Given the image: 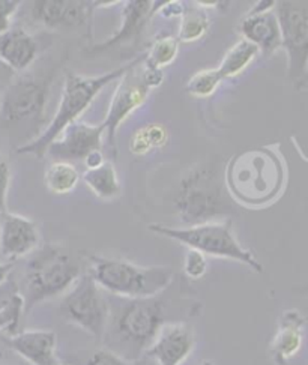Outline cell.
<instances>
[{
  "label": "cell",
  "mask_w": 308,
  "mask_h": 365,
  "mask_svg": "<svg viewBox=\"0 0 308 365\" xmlns=\"http://www.w3.org/2000/svg\"><path fill=\"white\" fill-rule=\"evenodd\" d=\"M222 83L221 76L218 74L217 68H206L202 69V71L195 73L190 81L187 83V92L192 96L197 98H207L220 88V84Z\"/></svg>",
  "instance_id": "cell-28"
},
{
  "label": "cell",
  "mask_w": 308,
  "mask_h": 365,
  "mask_svg": "<svg viewBox=\"0 0 308 365\" xmlns=\"http://www.w3.org/2000/svg\"><path fill=\"white\" fill-rule=\"evenodd\" d=\"M86 365H127V362L120 359L113 352H110L108 349H104L93 354V356L88 361Z\"/></svg>",
  "instance_id": "cell-33"
},
{
  "label": "cell",
  "mask_w": 308,
  "mask_h": 365,
  "mask_svg": "<svg viewBox=\"0 0 308 365\" xmlns=\"http://www.w3.org/2000/svg\"><path fill=\"white\" fill-rule=\"evenodd\" d=\"M197 5V4H194ZM209 31V17L205 8L197 6H185L184 14L180 17L178 41L184 44H191L202 39Z\"/></svg>",
  "instance_id": "cell-26"
},
{
  "label": "cell",
  "mask_w": 308,
  "mask_h": 365,
  "mask_svg": "<svg viewBox=\"0 0 308 365\" xmlns=\"http://www.w3.org/2000/svg\"><path fill=\"white\" fill-rule=\"evenodd\" d=\"M38 56L35 38L23 27H11L0 35V62L12 73H24Z\"/></svg>",
  "instance_id": "cell-19"
},
{
  "label": "cell",
  "mask_w": 308,
  "mask_h": 365,
  "mask_svg": "<svg viewBox=\"0 0 308 365\" xmlns=\"http://www.w3.org/2000/svg\"><path fill=\"white\" fill-rule=\"evenodd\" d=\"M104 134L103 125H89L77 120L66 126L48 146L47 153L56 161L71 163L74 160H85L89 153L101 150Z\"/></svg>",
  "instance_id": "cell-12"
},
{
  "label": "cell",
  "mask_w": 308,
  "mask_h": 365,
  "mask_svg": "<svg viewBox=\"0 0 308 365\" xmlns=\"http://www.w3.org/2000/svg\"><path fill=\"white\" fill-rule=\"evenodd\" d=\"M143 58H137L131 62V66L118 81V86L111 96V101L107 110V116L101 123L107 135V142L113 149L115 158L116 153V133L119 126L127 120L137 108L142 107L149 96V89L142 80L138 71V63H142Z\"/></svg>",
  "instance_id": "cell-11"
},
{
  "label": "cell",
  "mask_w": 308,
  "mask_h": 365,
  "mask_svg": "<svg viewBox=\"0 0 308 365\" xmlns=\"http://www.w3.org/2000/svg\"><path fill=\"white\" fill-rule=\"evenodd\" d=\"M12 271V263H0V284L5 283Z\"/></svg>",
  "instance_id": "cell-36"
},
{
  "label": "cell",
  "mask_w": 308,
  "mask_h": 365,
  "mask_svg": "<svg viewBox=\"0 0 308 365\" xmlns=\"http://www.w3.org/2000/svg\"><path fill=\"white\" fill-rule=\"evenodd\" d=\"M259 54L260 51L256 46H253L245 39H240L235 46L229 48L226 54H224L217 71L221 76L222 81L227 78H235L242 74L245 69L256 61Z\"/></svg>",
  "instance_id": "cell-23"
},
{
  "label": "cell",
  "mask_w": 308,
  "mask_h": 365,
  "mask_svg": "<svg viewBox=\"0 0 308 365\" xmlns=\"http://www.w3.org/2000/svg\"><path fill=\"white\" fill-rule=\"evenodd\" d=\"M0 96H2V95H0Z\"/></svg>",
  "instance_id": "cell-39"
},
{
  "label": "cell",
  "mask_w": 308,
  "mask_h": 365,
  "mask_svg": "<svg viewBox=\"0 0 308 365\" xmlns=\"http://www.w3.org/2000/svg\"><path fill=\"white\" fill-rule=\"evenodd\" d=\"M184 11H185L184 4L176 2V0H173V2H161V6H158V12L165 19L182 17Z\"/></svg>",
  "instance_id": "cell-34"
},
{
  "label": "cell",
  "mask_w": 308,
  "mask_h": 365,
  "mask_svg": "<svg viewBox=\"0 0 308 365\" xmlns=\"http://www.w3.org/2000/svg\"><path fill=\"white\" fill-rule=\"evenodd\" d=\"M24 312V297L16 282L8 278L0 284V334L6 339L19 334L20 319Z\"/></svg>",
  "instance_id": "cell-21"
},
{
  "label": "cell",
  "mask_w": 308,
  "mask_h": 365,
  "mask_svg": "<svg viewBox=\"0 0 308 365\" xmlns=\"http://www.w3.org/2000/svg\"><path fill=\"white\" fill-rule=\"evenodd\" d=\"M207 271V259L200 251L188 248L184 260V272L191 279H200Z\"/></svg>",
  "instance_id": "cell-29"
},
{
  "label": "cell",
  "mask_w": 308,
  "mask_h": 365,
  "mask_svg": "<svg viewBox=\"0 0 308 365\" xmlns=\"http://www.w3.org/2000/svg\"><path fill=\"white\" fill-rule=\"evenodd\" d=\"M200 365H214V362H211V361H205L203 364H200Z\"/></svg>",
  "instance_id": "cell-38"
},
{
  "label": "cell",
  "mask_w": 308,
  "mask_h": 365,
  "mask_svg": "<svg viewBox=\"0 0 308 365\" xmlns=\"http://www.w3.org/2000/svg\"><path fill=\"white\" fill-rule=\"evenodd\" d=\"M14 352L32 365H61L56 355V334L46 329L19 332L6 340Z\"/></svg>",
  "instance_id": "cell-18"
},
{
  "label": "cell",
  "mask_w": 308,
  "mask_h": 365,
  "mask_svg": "<svg viewBox=\"0 0 308 365\" xmlns=\"http://www.w3.org/2000/svg\"><path fill=\"white\" fill-rule=\"evenodd\" d=\"M265 152L253 150L235 157L227 168V184L236 200L262 203L275 194L277 172Z\"/></svg>",
  "instance_id": "cell-8"
},
{
  "label": "cell",
  "mask_w": 308,
  "mask_h": 365,
  "mask_svg": "<svg viewBox=\"0 0 308 365\" xmlns=\"http://www.w3.org/2000/svg\"><path fill=\"white\" fill-rule=\"evenodd\" d=\"M62 317L95 339L101 340L110 317V304L95 283L92 275L85 272L69 289L61 304Z\"/></svg>",
  "instance_id": "cell-7"
},
{
  "label": "cell",
  "mask_w": 308,
  "mask_h": 365,
  "mask_svg": "<svg viewBox=\"0 0 308 365\" xmlns=\"http://www.w3.org/2000/svg\"><path fill=\"white\" fill-rule=\"evenodd\" d=\"M51 76H21L14 80L0 96V123L16 125L44 119Z\"/></svg>",
  "instance_id": "cell-9"
},
{
  "label": "cell",
  "mask_w": 308,
  "mask_h": 365,
  "mask_svg": "<svg viewBox=\"0 0 308 365\" xmlns=\"http://www.w3.org/2000/svg\"><path fill=\"white\" fill-rule=\"evenodd\" d=\"M131 66L125 65L115 71H110L101 76H80L76 73H66L63 89L61 96L59 110L56 111L54 118L48 123L47 128L39 134L29 143L21 145L17 148V153L20 155H34L36 158H43L47 155L48 146L58 138L68 125L78 120V118L85 113L89 106L93 103L96 95L100 93L107 84L118 81Z\"/></svg>",
  "instance_id": "cell-2"
},
{
  "label": "cell",
  "mask_w": 308,
  "mask_h": 365,
  "mask_svg": "<svg viewBox=\"0 0 308 365\" xmlns=\"http://www.w3.org/2000/svg\"><path fill=\"white\" fill-rule=\"evenodd\" d=\"M106 163L104 153L101 150H95L85 158V164H86V170H92V168L100 167L101 164Z\"/></svg>",
  "instance_id": "cell-35"
},
{
  "label": "cell",
  "mask_w": 308,
  "mask_h": 365,
  "mask_svg": "<svg viewBox=\"0 0 308 365\" xmlns=\"http://www.w3.org/2000/svg\"><path fill=\"white\" fill-rule=\"evenodd\" d=\"M165 325V307L161 299H127L118 312L110 308L103 339L107 349L125 362L140 359Z\"/></svg>",
  "instance_id": "cell-1"
},
{
  "label": "cell",
  "mask_w": 308,
  "mask_h": 365,
  "mask_svg": "<svg viewBox=\"0 0 308 365\" xmlns=\"http://www.w3.org/2000/svg\"><path fill=\"white\" fill-rule=\"evenodd\" d=\"M148 229L152 233L184 244L187 248L200 251L205 256L230 259L248 266L251 271L257 274L263 272V266L253 252L244 248L236 240L230 220L207 221L188 227H169L150 224Z\"/></svg>",
  "instance_id": "cell-5"
},
{
  "label": "cell",
  "mask_w": 308,
  "mask_h": 365,
  "mask_svg": "<svg viewBox=\"0 0 308 365\" xmlns=\"http://www.w3.org/2000/svg\"><path fill=\"white\" fill-rule=\"evenodd\" d=\"M12 71L11 69L8 68V66H5L2 62H0V77H4V76H6V74H11Z\"/></svg>",
  "instance_id": "cell-37"
},
{
  "label": "cell",
  "mask_w": 308,
  "mask_h": 365,
  "mask_svg": "<svg viewBox=\"0 0 308 365\" xmlns=\"http://www.w3.org/2000/svg\"><path fill=\"white\" fill-rule=\"evenodd\" d=\"M275 4L257 2L237 26L242 39L256 46L265 56H271L282 47V32L275 14Z\"/></svg>",
  "instance_id": "cell-13"
},
{
  "label": "cell",
  "mask_w": 308,
  "mask_h": 365,
  "mask_svg": "<svg viewBox=\"0 0 308 365\" xmlns=\"http://www.w3.org/2000/svg\"><path fill=\"white\" fill-rule=\"evenodd\" d=\"M93 4L76 0H36L32 4L34 21L48 29L83 27L91 21Z\"/></svg>",
  "instance_id": "cell-15"
},
{
  "label": "cell",
  "mask_w": 308,
  "mask_h": 365,
  "mask_svg": "<svg viewBox=\"0 0 308 365\" xmlns=\"http://www.w3.org/2000/svg\"><path fill=\"white\" fill-rule=\"evenodd\" d=\"M175 209L188 226L214 221L230 214V206L222 194L217 173L211 168L197 167L180 179L175 197Z\"/></svg>",
  "instance_id": "cell-6"
},
{
  "label": "cell",
  "mask_w": 308,
  "mask_h": 365,
  "mask_svg": "<svg viewBox=\"0 0 308 365\" xmlns=\"http://www.w3.org/2000/svg\"><path fill=\"white\" fill-rule=\"evenodd\" d=\"M78 180L80 173L73 163L54 161L46 168V187L56 195H65L73 192L78 185Z\"/></svg>",
  "instance_id": "cell-24"
},
{
  "label": "cell",
  "mask_w": 308,
  "mask_h": 365,
  "mask_svg": "<svg viewBox=\"0 0 308 365\" xmlns=\"http://www.w3.org/2000/svg\"><path fill=\"white\" fill-rule=\"evenodd\" d=\"M158 2H148V0H130L123 4L122 9V24L119 31L111 36L104 44L92 47V53L103 51L111 47H116L123 42H131L142 35L146 23L152 17V14L158 9Z\"/></svg>",
  "instance_id": "cell-20"
},
{
  "label": "cell",
  "mask_w": 308,
  "mask_h": 365,
  "mask_svg": "<svg viewBox=\"0 0 308 365\" xmlns=\"http://www.w3.org/2000/svg\"><path fill=\"white\" fill-rule=\"evenodd\" d=\"M169 131L161 123H148L140 126L130 138V150L134 155H148L149 152L161 149L169 143Z\"/></svg>",
  "instance_id": "cell-25"
},
{
  "label": "cell",
  "mask_w": 308,
  "mask_h": 365,
  "mask_svg": "<svg viewBox=\"0 0 308 365\" xmlns=\"http://www.w3.org/2000/svg\"><path fill=\"white\" fill-rule=\"evenodd\" d=\"M83 182L101 200H113L120 194V180L113 163L106 161L100 167L83 173Z\"/></svg>",
  "instance_id": "cell-22"
},
{
  "label": "cell",
  "mask_w": 308,
  "mask_h": 365,
  "mask_svg": "<svg viewBox=\"0 0 308 365\" xmlns=\"http://www.w3.org/2000/svg\"><path fill=\"white\" fill-rule=\"evenodd\" d=\"M307 320L298 310H286L279 316L278 328L270 346V354L277 365H287L304 344Z\"/></svg>",
  "instance_id": "cell-17"
},
{
  "label": "cell",
  "mask_w": 308,
  "mask_h": 365,
  "mask_svg": "<svg viewBox=\"0 0 308 365\" xmlns=\"http://www.w3.org/2000/svg\"><path fill=\"white\" fill-rule=\"evenodd\" d=\"M80 275L78 260L63 247L47 244L38 248L26 266L24 312L69 290Z\"/></svg>",
  "instance_id": "cell-4"
},
{
  "label": "cell",
  "mask_w": 308,
  "mask_h": 365,
  "mask_svg": "<svg viewBox=\"0 0 308 365\" xmlns=\"http://www.w3.org/2000/svg\"><path fill=\"white\" fill-rule=\"evenodd\" d=\"M140 76H142L143 83L150 91V89H155V88L161 86V83L164 81V69H160V68H155V66L146 63L145 58H143L142 66H140Z\"/></svg>",
  "instance_id": "cell-30"
},
{
  "label": "cell",
  "mask_w": 308,
  "mask_h": 365,
  "mask_svg": "<svg viewBox=\"0 0 308 365\" xmlns=\"http://www.w3.org/2000/svg\"><path fill=\"white\" fill-rule=\"evenodd\" d=\"M89 274L95 283L122 299L157 298L173 282L170 266H140L123 259L91 255Z\"/></svg>",
  "instance_id": "cell-3"
},
{
  "label": "cell",
  "mask_w": 308,
  "mask_h": 365,
  "mask_svg": "<svg viewBox=\"0 0 308 365\" xmlns=\"http://www.w3.org/2000/svg\"><path fill=\"white\" fill-rule=\"evenodd\" d=\"M179 51V41L172 35H160L152 42L149 51L145 56V62L164 69L175 62Z\"/></svg>",
  "instance_id": "cell-27"
},
{
  "label": "cell",
  "mask_w": 308,
  "mask_h": 365,
  "mask_svg": "<svg viewBox=\"0 0 308 365\" xmlns=\"http://www.w3.org/2000/svg\"><path fill=\"white\" fill-rule=\"evenodd\" d=\"M39 247L36 224L24 215L9 210L0 214V252L8 260H17L32 255Z\"/></svg>",
  "instance_id": "cell-14"
},
{
  "label": "cell",
  "mask_w": 308,
  "mask_h": 365,
  "mask_svg": "<svg viewBox=\"0 0 308 365\" xmlns=\"http://www.w3.org/2000/svg\"><path fill=\"white\" fill-rule=\"evenodd\" d=\"M275 14L282 32V47L287 53V76L301 88L308 73V6L277 2Z\"/></svg>",
  "instance_id": "cell-10"
},
{
  "label": "cell",
  "mask_w": 308,
  "mask_h": 365,
  "mask_svg": "<svg viewBox=\"0 0 308 365\" xmlns=\"http://www.w3.org/2000/svg\"><path fill=\"white\" fill-rule=\"evenodd\" d=\"M194 344V331L190 325L182 322L165 324L146 350V355L155 359L158 365H180L191 355Z\"/></svg>",
  "instance_id": "cell-16"
},
{
  "label": "cell",
  "mask_w": 308,
  "mask_h": 365,
  "mask_svg": "<svg viewBox=\"0 0 308 365\" xmlns=\"http://www.w3.org/2000/svg\"><path fill=\"white\" fill-rule=\"evenodd\" d=\"M11 184V168L5 157L0 153V214L6 210V194Z\"/></svg>",
  "instance_id": "cell-32"
},
{
  "label": "cell",
  "mask_w": 308,
  "mask_h": 365,
  "mask_svg": "<svg viewBox=\"0 0 308 365\" xmlns=\"http://www.w3.org/2000/svg\"><path fill=\"white\" fill-rule=\"evenodd\" d=\"M21 2L19 0H0V35L11 29L12 17L16 16Z\"/></svg>",
  "instance_id": "cell-31"
}]
</instances>
